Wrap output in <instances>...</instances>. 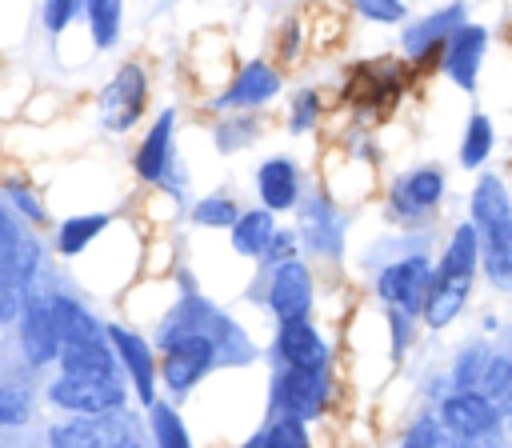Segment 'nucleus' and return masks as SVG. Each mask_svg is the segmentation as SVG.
Here are the masks:
<instances>
[{
	"mask_svg": "<svg viewBox=\"0 0 512 448\" xmlns=\"http://www.w3.org/2000/svg\"><path fill=\"white\" fill-rule=\"evenodd\" d=\"M40 272V244L20 216L0 212V324H16Z\"/></svg>",
	"mask_w": 512,
	"mask_h": 448,
	"instance_id": "f257e3e1",
	"label": "nucleus"
},
{
	"mask_svg": "<svg viewBox=\"0 0 512 448\" xmlns=\"http://www.w3.org/2000/svg\"><path fill=\"white\" fill-rule=\"evenodd\" d=\"M332 368H280L268 384V416L316 420L332 404Z\"/></svg>",
	"mask_w": 512,
	"mask_h": 448,
	"instance_id": "f03ea898",
	"label": "nucleus"
},
{
	"mask_svg": "<svg viewBox=\"0 0 512 448\" xmlns=\"http://www.w3.org/2000/svg\"><path fill=\"white\" fill-rule=\"evenodd\" d=\"M128 380L124 372L112 376H68L56 372L48 384V404L68 412V416H108V412H124L128 404Z\"/></svg>",
	"mask_w": 512,
	"mask_h": 448,
	"instance_id": "7ed1b4c3",
	"label": "nucleus"
},
{
	"mask_svg": "<svg viewBox=\"0 0 512 448\" xmlns=\"http://www.w3.org/2000/svg\"><path fill=\"white\" fill-rule=\"evenodd\" d=\"M220 364V344L212 332H184L160 344V384L172 400H184Z\"/></svg>",
	"mask_w": 512,
	"mask_h": 448,
	"instance_id": "20e7f679",
	"label": "nucleus"
},
{
	"mask_svg": "<svg viewBox=\"0 0 512 448\" xmlns=\"http://www.w3.org/2000/svg\"><path fill=\"white\" fill-rule=\"evenodd\" d=\"M144 108H148V72L140 60H124L116 76L100 88V100H96L100 128L112 136H124L128 128L140 124Z\"/></svg>",
	"mask_w": 512,
	"mask_h": 448,
	"instance_id": "39448f33",
	"label": "nucleus"
},
{
	"mask_svg": "<svg viewBox=\"0 0 512 448\" xmlns=\"http://www.w3.org/2000/svg\"><path fill=\"white\" fill-rule=\"evenodd\" d=\"M444 192H448V176L436 164H416L388 184V216L408 228L424 224L444 204Z\"/></svg>",
	"mask_w": 512,
	"mask_h": 448,
	"instance_id": "423d86ee",
	"label": "nucleus"
},
{
	"mask_svg": "<svg viewBox=\"0 0 512 448\" xmlns=\"http://www.w3.org/2000/svg\"><path fill=\"white\" fill-rule=\"evenodd\" d=\"M432 276H436L432 256H424V252L396 256V260H388V264L376 272V300H380L384 308L420 316L424 296H428V288H432Z\"/></svg>",
	"mask_w": 512,
	"mask_h": 448,
	"instance_id": "0eeeda50",
	"label": "nucleus"
},
{
	"mask_svg": "<svg viewBox=\"0 0 512 448\" xmlns=\"http://www.w3.org/2000/svg\"><path fill=\"white\" fill-rule=\"evenodd\" d=\"M16 328H20V352L32 368H48L60 360L64 336H60V316H56V292L32 288L20 308Z\"/></svg>",
	"mask_w": 512,
	"mask_h": 448,
	"instance_id": "6e6552de",
	"label": "nucleus"
},
{
	"mask_svg": "<svg viewBox=\"0 0 512 448\" xmlns=\"http://www.w3.org/2000/svg\"><path fill=\"white\" fill-rule=\"evenodd\" d=\"M104 332H108V344H112V352L120 360V372H124L132 396L144 408H152L156 404V388H160V356H156L152 340L144 332H136V328H124V324H108Z\"/></svg>",
	"mask_w": 512,
	"mask_h": 448,
	"instance_id": "1a4fd4ad",
	"label": "nucleus"
},
{
	"mask_svg": "<svg viewBox=\"0 0 512 448\" xmlns=\"http://www.w3.org/2000/svg\"><path fill=\"white\" fill-rule=\"evenodd\" d=\"M464 24H468V0H448V4H440L432 12H424L420 20H408L404 32H400L404 60L416 64V68H424L428 60H440L448 36L456 28H464Z\"/></svg>",
	"mask_w": 512,
	"mask_h": 448,
	"instance_id": "9d476101",
	"label": "nucleus"
},
{
	"mask_svg": "<svg viewBox=\"0 0 512 448\" xmlns=\"http://www.w3.org/2000/svg\"><path fill=\"white\" fill-rule=\"evenodd\" d=\"M436 416H440V424H444L452 436H460V440H488V436L500 428L504 408H500L492 396H484V392L452 388V392H444Z\"/></svg>",
	"mask_w": 512,
	"mask_h": 448,
	"instance_id": "9b49d317",
	"label": "nucleus"
},
{
	"mask_svg": "<svg viewBox=\"0 0 512 448\" xmlns=\"http://www.w3.org/2000/svg\"><path fill=\"white\" fill-rule=\"evenodd\" d=\"M284 92V76L272 60H248L236 68L232 84L212 100L216 112H256L264 104H272Z\"/></svg>",
	"mask_w": 512,
	"mask_h": 448,
	"instance_id": "f8f14e48",
	"label": "nucleus"
},
{
	"mask_svg": "<svg viewBox=\"0 0 512 448\" xmlns=\"http://www.w3.org/2000/svg\"><path fill=\"white\" fill-rule=\"evenodd\" d=\"M312 300H316V280H312V268L304 260H284V264L272 268L264 304L276 316V324L308 320L312 316Z\"/></svg>",
	"mask_w": 512,
	"mask_h": 448,
	"instance_id": "ddd939ff",
	"label": "nucleus"
},
{
	"mask_svg": "<svg viewBox=\"0 0 512 448\" xmlns=\"http://www.w3.org/2000/svg\"><path fill=\"white\" fill-rule=\"evenodd\" d=\"M488 44H492V32H488L484 24H476V20H468L464 28H456V32L448 36V44H444L436 68H440L460 92L472 96V92H476V80H480V64H484Z\"/></svg>",
	"mask_w": 512,
	"mask_h": 448,
	"instance_id": "4468645a",
	"label": "nucleus"
},
{
	"mask_svg": "<svg viewBox=\"0 0 512 448\" xmlns=\"http://www.w3.org/2000/svg\"><path fill=\"white\" fill-rule=\"evenodd\" d=\"M172 164H176V108H160L132 152V172L144 184H168Z\"/></svg>",
	"mask_w": 512,
	"mask_h": 448,
	"instance_id": "2eb2a0df",
	"label": "nucleus"
},
{
	"mask_svg": "<svg viewBox=\"0 0 512 448\" xmlns=\"http://www.w3.org/2000/svg\"><path fill=\"white\" fill-rule=\"evenodd\" d=\"M296 236L304 240V248L312 256H324V260H340V248H344V216L336 212V204L328 196H308L300 200L296 208Z\"/></svg>",
	"mask_w": 512,
	"mask_h": 448,
	"instance_id": "dca6fc26",
	"label": "nucleus"
},
{
	"mask_svg": "<svg viewBox=\"0 0 512 448\" xmlns=\"http://www.w3.org/2000/svg\"><path fill=\"white\" fill-rule=\"evenodd\" d=\"M272 356L280 360V368H332V348H328L324 332L312 324V316L276 324Z\"/></svg>",
	"mask_w": 512,
	"mask_h": 448,
	"instance_id": "f3484780",
	"label": "nucleus"
},
{
	"mask_svg": "<svg viewBox=\"0 0 512 448\" xmlns=\"http://www.w3.org/2000/svg\"><path fill=\"white\" fill-rule=\"evenodd\" d=\"M124 436H132V432L124 428L120 412H108V416H68L60 424H52L48 448H112Z\"/></svg>",
	"mask_w": 512,
	"mask_h": 448,
	"instance_id": "a211bd4d",
	"label": "nucleus"
},
{
	"mask_svg": "<svg viewBox=\"0 0 512 448\" xmlns=\"http://www.w3.org/2000/svg\"><path fill=\"white\" fill-rule=\"evenodd\" d=\"M300 184H304V176L292 156H268L256 168V200L264 208H272L276 216L300 208Z\"/></svg>",
	"mask_w": 512,
	"mask_h": 448,
	"instance_id": "6ab92c4d",
	"label": "nucleus"
},
{
	"mask_svg": "<svg viewBox=\"0 0 512 448\" xmlns=\"http://www.w3.org/2000/svg\"><path fill=\"white\" fill-rule=\"evenodd\" d=\"M472 276H432V288L424 296V308H420V324L428 332H444L452 328L464 308L472 304Z\"/></svg>",
	"mask_w": 512,
	"mask_h": 448,
	"instance_id": "aec40b11",
	"label": "nucleus"
},
{
	"mask_svg": "<svg viewBox=\"0 0 512 448\" xmlns=\"http://www.w3.org/2000/svg\"><path fill=\"white\" fill-rule=\"evenodd\" d=\"M480 276L492 292L512 296V216L480 228Z\"/></svg>",
	"mask_w": 512,
	"mask_h": 448,
	"instance_id": "412c9836",
	"label": "nucleus"
},
{
	"mask_svg": "<svg viewBox=\"0 0 512 448\" xmlns=\"http://www.w3.org/2000/svg\"><path fill=\"white\" fill-rule=\"evenodd\" d=\"M276 232H280L276 212L264 208V204H256V208L240 212V220L228 228V240H232V252H236V256H244V260H264L268 248H272V240H276Z\"/></svg>",
	"mask_w": 512,
	"mask_h": 448,
	"instance_id": "4be33fe9",
	"label": "nucleus"
},
{
	"mask_svg": "<svg viewBox=\"0 0 512 448\" xmlns=\"http://www.w3.org/2000/svg\"><path fill=\"white\" fill-rule=\"evenodd\" d=\"M436 276H472V280L480 276V228L472 220H460L448 232L436 256Z\"/></svg>",
	"mask_w": 512,
	"mask_h": 448,
	"instance_id": "5701e85b",
	"label": "nucleus"
},
{
	"mask_svg": "<svg viewBox=\"0 0 512 448\" xmlns=\"http://www.w3.org/2000/svg\"><path fill=\"white\" fill-rule=\"evenodd\" d=\"M56 368L68 372V376H112V372H120V360H116V352L108 344V332H104V340H72V344H64Z\"/></svg>",
	"mask_w": 512,
	"mask_h": 448,
	"instance_id": "b1692460",
	"label": "nucleus"
},
{
	"mask_svg": "<svg viewBox=\"0 0 512 448\" xmlns=\"http://www.w3.org/2000/svg\"><path fill=\"white\" fill-rule=\"evenodd\" d=\"M508 216H512V192H508V184L496 172H484L476 180L472 196H468V220L476 228H488V224L508 220Z\"/></svg>",
	"mask_w": 512,
	"mask_h": 448,
	"instance_id": "393cba45",
	"label": "nucleus"
},
{
	"mask_svg": "<svg viewBox=\"0 0 512 448\" xmlns=\"http://www.w3.org/2000/svg\"><path fill=\"white\" fill-rule=\"evenodd\" d=\"M108 224H112L108 212H84V216H68V220H60V224H56V236H52L56 256L76 260L80 252H88V244H92Z\"/></svg>",
	"mask_w": 512,
	"mask_h": 448,
	"instance_id": "a878e982",
	"label": "nucleus"
},
{
	"mask_svg": "<svg viewBox=\"0 0 512 448\" xmlns=\"http://www.w3.org/2000/svg\"><path fill=\"white\" fill-rule=\"evenodd\" d=\"M492 148H496V128H492V120H488L484 112H472V116L464 120V132H460L456 164H460V168H468V172H476V168H484V164H488Z\"/></svg>",
	"mask_w": 512,
	"mask_h": 448,
	"instance_id": "bb28decb",
	"label": "nucleus"
},
{
	"mask_svg": "<svg viewBox=\"0 0 512 448\" xmlns=\"http://www.w3.org/2000/svg\"><path fill=\"white\" fill-rule=\"evenodd\" d=\"M84 24L92 36V48L108 52L124 28V0H84Z\"/></svg>",
	"mask_w": 512,
	"mask_h": 448,
	"instance_id": "cd10ccee",
	"label": "nucleus"
},
{
	"mask_svg": "<svg viewBox=\"0 0 512 448\" xmlns=\"http://www.w3.org/2000/svg\"><path fill=\"white\" fill-rule=\"evenodd\" d=\"M56 316H60V336H64V344H72V340H104V328H108V324H100V320L92 316V308L80 304L76 296L56 292Z\"/></svg>",
	"mask_w": 512,
	"mask_h": 448,
	"instance_id": "c85d7f7f",
	"label": "nucleus"
},
{
	"mask_svg": "<svg viewBox=\"0 0 512 448\" xmlns=\"http://www.w3.org/2000/svg\"><path fill=\"white\" fill-rule=\"evenodd\" d=\"M148 428H152V444H156V448H196L192 436H188V424H184L180 412H176V404L156 400V404L148 408Z\"/></svg>",
	"mask_w": 512,
	"mask_h": 448,
	"instance_id": "c756f323",
	"label": "nucleus"
},
{
	"mask_svg": "<svg viewBox=\"0 0 512 448\" xmlns=\"http://www.w3.org/2000/svg\"><path fill=\"white\" fill-rule=\"evenodd\" d=\"M400 448H484L480 440H460V436H452L444 424H440V416H420L408 432H404V444Z\"/></svg>",
	"mask_w": 512,
	"mask_h": 448,
	"instance_id": "7c9ffc66",
	"label": "nucleus"
},
{
	"mask_svg": "<svg viewBox=\"0 0 512 448\" xmlns=\"http://www.w3.org/2000/svg\"><path fill=\"white\" fill-rule=\"evenodd\" d=\"M240 220V204L224 192H208L192 204V224L196 228H232Z\"/></svg>",
	"mask_w": 512,
	"mask_h": 448,
	"instance_id": "2f4dec72",
	"label": "nucleus"
},
{
	"mask_svg": "<svg viewBox=\"0 0 512 448\" xmlns=\"http://www.w3.org/2000/svg\"><path fill=\"white\" fill-rule=\"evenodd\" d=\"M320 116H324V100H320L316 88L292 92V100H288V132H292V136L312 132V128L320 124Z\"/></svg>",
	"mask_w": 512,
	"mask_h": 448,
	"instance_id": "473e14b6",
	"label": "nucleus"
},
{
	"mask_svg": "<svg viewBox=\"0 0 512 448\" xmlns=\"http://www.w3.org/2000/svg\"><path fill=\"white\" fill-rule=\"evenodd\" d=\"M260 436H264L268 448H312L308 424L296 420V416H268V424L260 428Z\"/></svg>",
	"mask_w": 512,
	"mask_h": 448,
	"instance_id": "72a5a7b5",
	"label": "nucleus"
},
{
	"mask_svg": "<svg viewBox=\"0 0 512 448\" xmlns=\"http://www.w3.org/2000/svg\"><path fill=\"white\" fill-rule=\"evenodd\" d=\"M80 12H84V0H40V24L48 40H60Z\"/></svg>",
	"mask_w": 512,
	"mask_h": 448,
	"instance_id": "f704fd0d",
	"label": "nucleus"
},
{
	"mask_svg": "<svg viewBox=\"0 0 512 448\" xmlns=\"http://www.w3.org/2000/svg\"><path fill=\"white\" fill-rule=\"evenodd\" d=\"M32 420V392L24 384H0V424L16 428Z\"/></svg>",
	"mask_w": 512,
	"mask_h": 448,
	"instance_id": "c9c22d12",
	"label": "nucleus"
},
{
	"mask_svg": "<svg viewBox=\"0 0 512 448\" xmlns=\"http://www.w3.org/2000/svg\"><path fill=\"white\" fill-rule=\"evenodd\" d=\"M348 4L368 24H404L408 16V0H348Z\"/></svg>",
	"mask_w": 512,
	"mask_h": 448,
	"instance_id": "e433bc0d",
	"label": "nucleus"
},
{
	"mask_svg": "<svg viewBox=\"0 0 512 448\" xmlns=\"http://www.w3.org/2000/svg\"><path fill=\"white\" fill-rule=\"evenodd\" d=\"M4 200H8V208H12L20 220H28V224H44V204H40V196H36L28 184H16V180H8V188H4Z\"/></svg>",
	"mask_w": 512,
	"mask_h": 448,
	"instance_id": "4c0bfd02",
	"label": "nucleus"
},
{
	"mask_svg": "<svg viewBox=\"0 0 512 448\" xmlns=\"http://www.w3.org/2000/svg\"><path fill=\"white\" fill-rule=\"evenodd\" d=\"M412 320H420V316H408V312L388 308V324H392V352H396V356H404V352H408V344H412Z\"/></svg>",
	"mask_w": 512,
	"mask_h": 448,
	"instance_id": "58836bf2",
	"label": "nucleus"
},
{
	"mask_svg": "<svg viewBox=\"0 0 512 448\" xmlns=\"http://www.w3.org/2000/svg\"><path fill=\"white\" fill-rule=\"evenodd\" d=\"M296 240H300L296 232H284V228H280L264 260H268V264H284V260H296V256H300V252H296Z\"/></svg>",
	"mask_w": 512,
	"mask_h": 448,
	"instance_id": "ea45409f",
	"label": "nucleus"
},
{
	"mask_svg": "<svg viewBox=\"0 0 512 448\" xmlns=\"http://www.w3.org/2000/svg\"><path fill=\"white\" fill-rule=\"evenodd\" d=\"M300 40H304L300 20H296V16H292V20H284V28H280V60H296Z\"/></svg>",
	"mask_w": 512,
	"mask_h": 448,
	"instance_id": "a19ab883",
	"label": "nucleus"
},
{
	"mask_svg": "<svg viewBox=\"0 0 512 448\" xmlns=\"http://www.w3.org/2000/svg\"><path fill=\"white\" fill-rule=\"evenodd\" d=\"M240 448H268V444H264V436H260V432H256V436H252V440H244V444H240Z\"/></svg>",
	"mask_w": 512,
	"mask_h": 448,
	"instance_id": "79ce46f5",
	"label": "nucleus"
},
{
	"mask_svg": "<svg viewBox=\"0 0 512 448\" xmlns=\"http://www.w3.org/2000/svg\"><path fill=\"white\" fill-rule=\"evenodd\" d=\"M112 448H140V444H136V436H124V440H116Z\"/></svg>",
	"mask_w": 512,
	"mask_h": 448,
	"instance_id": "37998d69",
	"label": "nucleus"
}]
</instances>
